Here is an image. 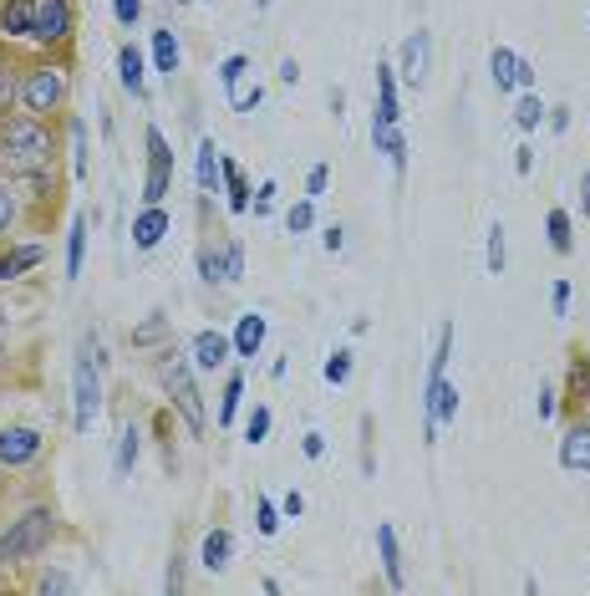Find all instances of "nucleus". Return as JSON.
<instances>
[{"mask_svg": "<svg viewBox=\"0 0 590 596\" xmlns=\"http://www.w3.org/2000/svg\"><path fill=\"white\" fill-rule=\"evenodd\" d=\"M72 174L87 179V128L82 123H72Z\"/></svg>", "mask_w": 590, "mask_h": 596, "instance_id": "obj_29", "label": "nucleus"}, {"mask_svg": "<svg viewBox=\"0 0 590 596\" xmlns=\"http://www.w3.org/2000/svg\"><path fill=\"white\" fill-rule=\"evenodd\" d=\"M280 82H301V67H295V62H290V57H285V62H280Z\"/></svg>", "mask_w": 590, "mask_h": 596, "instance_id": "obj_53", "label": "nucleus"}, {"mask_svg": "<svg viewBox=\"0 0 590 596\" xmlns=\"http://www.w3.org/2000/svg\"><path fill=\"white\" fill-rule=\"evenodd\" d=\"M285 225H290V235H306L311 225H316V209H311V199H301L290 214H285Z\"/></svg>", "mask_w": 590, "mask_h": 596, "instance_id": "obj_31", "label": "nucleus"}, {"mask_svg": "<svg viewBox=\"0 0 590 596\" xmlns=\"http://www.w3.org/2000/svg\"><path fill=\"white\" fill-rule=\"evenodd\" d=\"M229 556H234V535H229V530H209L204 546H199V561H204L209 571H224Z\"/></svg>", "mask_w": 590, "mask_h": 596, "instance_id": "obj_18", "label": "nucleus"}, {"mask_svg": "<svg viewBox=\"0 0 590 596\" xmlns=\"http://www.w3.org/2000/svg\"><path fill=\"white\" fill-rule=\"evenodd\" d=\"M158 383L168 388L173 408L184 413V423L199 433V428H204V398H199V388H194V367H189V357H184V352H163V357H158Z\"/></svg>", "mask_w": 590, "mask_h": 596, "instance_id": "obj_3", "label": "nucleus"}, {"mask_svg": "<svg viewBox=\"0 0 590 596\" xmlns=\"http://www.w3.org/2000/svg\"><path fill=\"white\" fill-rule=\"evenodd\" d=\"M163 235H168V214H163V204H148L138 220H133V245L138 250H153Z\"/></svg>", "mask_w": 590, "mask_h": 596, "instance_id": "obj_13", "label": "nucleus"}, {"mask_svg": "<svg viewBox=\"0 0 590 596\" xmlns=\"http://www.w3.org/2000/svg\"><path fill=\"white\" fill-rule=\"evenodd\" d=\"M31 265H41V250H36V245H26V250H16V255L0 260V281H16L21 270H31Z\"/></svg>", "mask_w": 590, "mask_h": 596, "instance_id": "obj_26", "label": "nucleus"}, {"mask_svg": "<svg viewBox=\"0 0 590 596\" xmlns=\"http://www.w3.org/2000/svg\"><path fill=\"white\" fill-rule=\"evenodd\" d=\"M514 169H519V174L535 169V148H514Z\"/></svg>", "mask_w": 590, "mask_h": 596, "instance_id": "obj_47", "label": "nucleus"}, {"mask_svg": "<svg viewBox=\"0 0 590 596\" xmlns=\"http://www.w3.org/2000/svg\"><path fill=\"white\" fill-rule=\"evenodd\" d=\"M173 184V153H168V138L158 128H148V184H143V199L148 204H163Z\"/></svg>", "mask_w": 590, "mask_h": 596, "instance_id": "obj_6", "label": "nucleus"}, {"mask_svg": "<svg viewBox=\"0 0 590 596\" xmlns=\"http://www.w3.org/2000/svg\"><path fill=\"white\" fill-rule=\"evenodd\" d=\"M245 72H250V62H245V57H229V62L219 67V77H224V87H229V92L245 82Z\"/></svg>", "mask_w": 590, "mask_h": 596, "instance_id": "obj_35", "label": "nucleus"}, {"mask_svg": "<svg viewBox=\"0 0 590 596\" xmlns=\"http://www.w3.org/2000/svg\"><path fill=\"white\" fill-rule=\"evenodd\" d=\"M163 337V316H153V321H143V327L133 332V342H158Z\"/></svg>", "mask_w": 590, "mask_h": 596, "instance_id": "obj_41", "label": "nucleus"}, {"mask_svg": "<svg viewBox=\"0 0 590 596\" xmlns=\"http://www.w3.org/2000/svg\"><path fill=\"white\" fill-rule=\"evenodd\" d=\"M428 51H433V36L428 31H412L407 41H402V82L412 87V92H423L428 87Z\"/></svg>", "mask_w": 590, "mask_h": 596, "instance_id": "obj_8", "label": "nucleus"}, {"mask_svg": "<svg viewBox=\"0 0 590 596\" xmlns=\"http://www.w3.org/2000/svg\"><path fill=\"white\" fill-rule=\"evenodd\" d=\"M62 92H67V77H62V72H51V67L36 72V77L26 82V102L36 107V113H51V107L62 102Z\"/></svg>", "mask_w": 590, "mask_h": 596, "instance_id": "obj_12", "label": "nucleus"}, {"mask_svg": "<svg viewBox=\"0 0 590 596\" xmlns=\"http://www.w3.org/2000/svg\"><path fill=\"white\" fill-rule=\"evenodd\" d=\"M255 515H260V535H275V530H280V510H275L270 500H260Z\"/></svg>", "mask_w": 590, "mask_h": 596, "instance_id": "obj_39", "label": "nucleus"}, {"mask_svg": "<svg viewBox=\"0 0 590 596\" xmlns=\"http://www.w3.org/2000/svg\"><path fill=\"white\" fill-rule=\"evenodd\" d=\"M280 510H285V515L295 520V515H301V510H306V500H301V495H295V490H290V495L280 500Z\"/></svg>", "mask_w": 590, "mask_h": 596, "instance_id": "obj_48", "label": "nucleus"}, {"mask_svg": "<svg viewBox=\"0 0 590 596\" xmlns=\"http://www.w3.org/2000/svg\"><path fill=\"white\" fill-rule=\"evenodd\" d=\"M41 454V433L36 428H6L0 433V464H26Z\"/></svg>", "mask_w": 590, "mask_h": 596, "instance_id": "obj_11", "label": "nucleus"}, {"mask_svg": "<svg viewBox=\"0 0 590 596\" xmlns=\"http://www.w3.org/2000/svg\"><path fill=\"white\" fill-rule=\"evenodd\" d=\"M82 250H87V220H72V235H67V281L82 276Z\"/></svg>", "mask_w": 590, "mask_h": 596, "instance_id": "obj_24", "label": "nucleus"}, {"mask_svg": "<svg viewBox=\"0 0 590 596\" xmlns=\"http://www.w3.org/2000/svg\"><path fill=\"white\" fill-rule=\"evenodd\" d=\"M346 377H351V352L326 357V383H346Z\"/></svg>", "mask_w": 590, "mask_h": 596, "instance_id": "obj_36", "label": "nucleus"}, {"mask_svg": "<svg viewBox=\"0 0 590 596\" xmlns=\"http://www.w3.org/2000/svg\"><path fill=\"white\" fill-rule=\"evenodd\" d=\"M153 67L163 77L179 72V41H173V31H153Z\"/></svg>", "mask_w": 590, "mask_h": 596, "instance_id": "obj_22", "label": "nucleus"}, {"mask_svg": "<svg viewBox=\"0 0 590 596\" xmlns=\"http://www.w3.org/2000/svg\"><path fill=\"white\" fill-rule=\"evenodd\" d=\"M489 72H494V87H499V92H509V87H535V67H529L519 51H509V46H494Z\"/></svg>", "mask_w": 590, "mask_h": 596, "instance_id": "obj_9", "label": "nucleus"}, {"mask_svg": "<svg viewBox=\"0 0 590 596\" xmlns=\"http://www.w3.org/2000/svg\"><path fill=\"white\" fill-rule=\"evenodd\" d=\"M580 214H590V174H585V184H580Z\"/></svg>", "mask_w": 590, "mask_h": 596, "instance_id": "obj_55", "label": "nucleus"}, {"mask_svg": "<svg viewBox=\"0 0 590 596\" xmlns=\"http://www.w3.org/2000/svg\"><path fill=\"white\" fill-rule=\"evenodd\" d=\"M540 118H545V102L529 92V97H519V107H514V123L529 133V128H540Z\"/></svg>", "mask_w": 590, "mask_h": 596, "instance_id": "obj_27", "label": "nucleus"}, {"mask_svg": "<svg viewBox=\"0 0 590 596\" xmlns=\"http://www.w3.org/2000/svg\"><path fill=\"white\" fill-rule=\"evenodd\" d=\"M16 97V82H11V72H0V107H6Z\"/></svg>", "mask_w": 590, "mask_h": 596, "instance_id": "obj_51", "label": "nucleus"}, {"mask_svg": "<svg viewBox=\"0 0 590 596\" xmlns=\"http://www.w3.org/2000/svg\"><path fill=\"white\" fill-rule=\"evenodd\" d=\"M341 245H346V235H341V225H331V230H326V250H331V255H336V250H341Z\"/></svg>", "mask_w": 590, "mask_h": 596, "instance_id": "obj_52", "label": "nucleus"}, {"mask_svg": "<svg viewBox=\"0 0 590 596\" xmlns=\"http://www.w3.org/2000/svg\"><path fill=\"white\" fill-rule=\"evenodd\" d=\"M326 179H331V169H326V164H316V169H311V179H306V189H311V199H316V194L326 189Z\"/></svg>", "mask_w": 590, "mask_h": 596, "instance_id": "obj_43", "label": "nucleus"}, {"mask_svg": "<svg viewBox=\"0 0 590 596\" xmlns=\"http://www.w3.org/2000/svg\"><path fill=\"white\" fill-rule=\"evenodd\" d=\"M260 342H265V316H240V327H234V352L240 357H255L260 352Z\"/></svg>", "mask_w": 590, "mask_h": 596, "instance_id": "obj_19", "label": "nucleus"}, {"mask_svg": "<svg viewBox=\"0 0 590 596\" xmlns=\"http://www.w3.org/2000/svg\"><path fill=\"white\" fill-rule=\"evenodd\" d=\"M550 245L560 255H570V214L565 209H550Z\"/></svg>", "mask_w": 590, "mask_h": 596, "instance_id": "obj_28", "label": "nucleus"}, {"mask_svg": "<svg viewBox=\"0 0 590 596\" xmlns=\"http://www.w3.org/2000/svg\"><path fill=\"white\" fill-rule=\"evenodd\" d=\"M41 591L51 596V591H72V576H62V571H51L46 581H41Z\"/></svg>", "mask_w": 590, "mask_h": 596, "instance_id": "obj_45", "label": "nucleus"}, {"mask_svg": "<svg viewBox=\"0 0 590 596\" xmlns=\"http://www.w3.org/2000/svg\"><path fill=\"white\" fill-rule=\"evenodd\" d=\"M326 454V439H321V433H306V459H321Z\"/></svg>", "mask_w": 590, "mask_h": 596, "instance_id": "obj_49", "label": "nucleus"}, {"mask_svg": "<svg viewBox=\"0 0 590 596\" xmlns=\"http://www.w3.org/2000/svg\"><path fill=\"white\" fill-rule=\"evenodd\" d=\"M402 113H397V77L387 62H377V113H372V143L377 153L392 158V169L407 164V138H402Z\"/></svg>", "mask_w": 590, "mask_h": 596, "instance_id": "obj_1", "label": "nucleus"}, {"mask_svg": "<svg viewBox=\"0 0 590 596\" xmlns=\"http://www.w3.org/2000/svg\"><path fill=\"white\" fill-rule=\"evenodd\" d=\"M504 260H509V250H504V225H494V230H489V276H504Z\"/></svg>", "mask_w": 590, "mask_h": 596, "instance_id": "obj_30", "label": "nucleus"}, {"mask_svg": "<svg viewBox=\"0 0 590 596\" xmlns=\"http://www.w3.org/2000/svg\"><path fill=\"white\" fill-rule=\"evenodd\" d=\"M550 128H555V133H565V128H570V113H565V107H555V113H550Z\"/></svg>", "mask_w": 590, "mask_h": 596, "instance_id": "obj_54", "label": "nucleus"}, {"mask_svg": "<svg viewBox=\"0 0 590 596\" xmlns=\"http://www.w3.org/2000/svg\"><path fill=\"white\" fill-rule=\"evenodd\" d=\"M255 6H260V11H265V6H270V0H255Z\"/></svg>", "mask_w": 590, "mask_h": 596, "instance_id": "obj_56", "label": "nucleus"}, {"mask_svg": "<svg viewBox=\"0 0 590 596\" xmlns=\"http://www.w3.org/2000/svg\"><path fill=\"white\" fill-rule=\"evenodd\" d=\"M260 97H265L260 87H255V92H234V113H255V107H260Z\"/></svg>", "mask_w": 590, "mask_h": 596, "instance_id": "obj_42", "label": "nucleus"}, {"mask_svg": "<svg viewBox=\"0 0 590 596\" xmlns=\"http://www.w3.org/2000/svg\"><path fill=\"white\" fill-rule=\"evenodd\" d=\"M112 16L123 21V26H133V21L143 16V0H112Z\"/></svg>", "mask_w": 590, "mask_h": 596, "instance_id": "obj_38", "label": "nucleus"}, {"mask_svg": "<svg viewBox=\"0 0 590 596\" xmlns=\"http://www.w3.org/2000/svg\"><path fill=\"white\" fill-rule=\"evenodd\" d=\"M229 347H234L229 337H219V332H199V337H194V362H199L204 372H214V367L229 362Z\"/></svg>", "mask_w": 590, "mask_h": 596, "instance_id": "obj_16", "label": "nucleus"}, {"mask_svg": "<svg viewBox=\"0 0 590 596\" xmlns=\"http://www.w3.org/2000/svg\"><path fill=\"white\" fill-rule=\"evenodd\" d=\"M219 174H224V184H229V209L245 214V209H250V184H245L240 164H234V158H219Z\"/></svg>", "mask_w": 590, "mask_h": 596, "instance_id": "obj_20", "label": "nucleus"}, {"mask_svg": "<svg viewBox=\"0 0 590 596\" xmlns=\"http://www.w3.org/2000/svg\"><path fill=\"white\" fill-rule=\"evenodd\" d=\"M270 204H275V184H260V194H255V214H270Z\"/></svg>", "mask_w": 590, "mask_h": 596, "instance_id": "obj_46", "label": "nucleus"}, {"mask_svg": "<svg viewBox=\"0 0 590 596\" xmlns=\"http://www.w3.org/2000/svg\"><path fill=\"white\" fill-rule=\"evenodd\" d=\"M117 82H123L133 97H143V57H138V46L117 51Z\"/></svg>", "mask_w": 590, "mask_h": 596, "instance_id": "obj_21", "label": "nucleus"}, {"mask_svg": "<svg viewBox=\"0 0 590 596\" xmlns=\"http://www.w3.org/2000/svg\"><path fill=\"white\" fill-rule=\"evenodd\" d=\"M560 464L565 469H590V423H575L560 439Z\"/></svg>", "mask_w": 590, "mask_h": 596, "instance_id": "obj_15", "label": "nucleus"}, {"mask_svg": "<svg viewBox=\"0 0 590 596\" xmlns=\"http://www.w3.org/2000/svg\"><path fill=\"white\" fill-rule=\"evenodd\" d=\"M51 515L46 510H26L6 535H0V566H21V561H31V556H41L46 551V540H51Z\"/></svg>", "mask_w": 590, "mask_h": 596, "instance_id": "obj_4", "label": "nucleus"}, {"mask_svg": "<svg viewBox=\"0 0 590 596\" xmlns=\"http://www.w3.org/2000/svg\"><path fill=\"white\" fill-rule=\"evenodd\" d=\"M423 408H428V444H438V439H443V428L458 418V388L448 383V377H428V398H423Z\"/></svg>", "mask_w": 590, "mask_h": 596, "instance_id": "obj_5", "label": "nucleus"}, {"mask_svg": "<svg viewBox=\"0 0 590 596\" xmlns=\"http://www.w3.org/2000/svg\"><path fill=\"white\" fill-rule=\"evenodd\" d=\"M265 433H270V408H255V413H250V423H245V439H250V444H260Z\"/></svg>", "mask_w": 590, "mask_h": 596, "instance_id": "obj_37", "label": "nucleus"}, {"mask_svg": "<svg viewBox=\"0 0 590 596\" xmlns=\"http://www.w3.org/2000/svg\"><path fill=\"white\" fill-rule=\"evenodd\" d=\"M36 6H41V0H11L6 16H0V31H6V36H31L36 31Z\"/></svg>", "mask_w": 590, "mask_h": 596, "instance_id": "obj_17", "label": "nucleus"}, {"mask_svg": "<svg viewBox=\"0 0 590 596\" xmlns=\"http://www.w3.org/2000/svg\"><path fill=\"white\" fill-rule=\"evenodd\" d=\"M72 388H77V428L87 433L92 418H97V403H102V388H97V372H92L87 342H82V362H77V372H72Z\"/></svg>", "mask_w": 590, "mask_h": 596, "instance_id": "obj_7", "label": "nucleus"}, {"mask_svg": "<svg viewBox=\"0 0 590 596\" xmlns=\"http://www.w3.org/2000/svg\"><path fill=\"white\" fill-rule=\"evenodd\" d=\"M448 357H453V327H443V332H438V352H433V367H428V377H443Z\"/></svg>", "mask_w": 590, "mask_h": 596, "instance_id": "obj_32", "label": "nucleus"}, {"mask_svg": "<svg viewBox=\"0 0 590 596\" xmlns=\"http://www.w3.org/2000/svg\"><path fill=\"white\" fill-rule=\"evenodd\" d=\"M138 439H143L138 428L117 433V474H133V464H138Z\"/></svg>", "mask_w": 590, "mask_h": 596, "instance_id": "obj_25", "label": "nucleus"}, {"mask_svg": "<svg viewBox=\"0 0 590 596\" xmlns=\"http://www.w3.org/2000/svg\"><path fill=\"white\" fill-rule=\"evenodd\" d=\"M16 220V204H11V194H0V230H6Z\"/></svg>", "mask_w": 590, "mask_h": 596, "instance_id": "obj_50", "label": "nucleus"}, {"mask_svg": "<svg viewBox=\"0 0 590 596\" xmlns=\"http://www.w3.org/2000/svg\"><path fill=\"white\" fill-rule=\"evenodd\" d=\"M240 276H245V250H240V240H234L224 250V281H240Z\"/></svg>", "mask_w": 590, "mask_h": 596, "instance_id": "obj_34", "label": "nucleus"}, {"mask_svg": "<svg viewBox=\"0 0 590 596\" xmlns=\"http://www.w3.org/2000/svg\"><path fill=\"white\" fill-rule=\"evenodd\" d=\"M194 174H199V189H204V194H214V179H219V148H214V138H204V143H199Z\"/></svg>", "mask_w": 590, "mask_h": 596, "instance_id": "obj_23", "label": "nucleus"}, {"mask_svg": "<svg viewBox=\"0 0 590 596\" xmlns=\"http://www.w3.org/2000/svg\"><path fill=\"white\" fill-rule=\"evenodd\" d=\"M550 301H555V316H565V311H570V286H565V281H555Z\"/></svg>", "mask_w": 590, "mask_h": 596, "instance_id": "obj_44", "label": "nucleus"}, {"mask_svg": "<svg viewBox=\"0 0 590 596\" xmlns=\"http://www.w3.org/2000/svg\"><path fill=\"white\" fill-rule=\"evenodd\" d=\"M67 31H72V6H67V0H41V6H36V31H31V36L62 41Z\"/></svg>", "mask_w": 590, "mask_h": 596, "instance_id": "obj_10", "label": "nucleus"}, {"mask_svg": "<svg viewBox=\"0 0 590 596\" xmlns=\"http://www.w3.org/2000/svg\"><path fill=\"white\" fill-rule=\"evenodd\" d=\"M240 398H245V383H240V377H229V388H224V403H219V423H229V418H234V408H240Z\"/></svg>", "mask_w": 590, "mask_h": 596, "instance_id": "obj_33", "label": "nucleus"}, {"mask_svg": "<svg viewBox=\"0 0 590 596\" xmlns=\"http://www.w3.org/2000/svg\"><path fill=\"white\" fill-rule=\"evenodd\" d=\"M199 270H204V281H224V255L204 250V255H199Z\"/></svg>", "mask_w": 590, "mask_h": 596, "instance_id": "obj_40", "label": "nucleus"}, {"mask_svg": "<svg viewBox=\"0 0 590 596\" xmlns=\"http://www.w3.org/2000/svg\"><path fill=\"white\" fill-rule=\"evenodd\" d=\"M46 158H51V138L41 133V123L16 118L0 133V174H36Z\"/></svg>", "mask_w": 590, "mask_h": 596, "instance_id": "obj_2", "label": "nucleus"}, {"mask_svg": "<svg viewBox=\"0 0 590 596\" xmlns=\"http://www.w3.org/2000/svg\"><path fill=\"white\" fill-rule=\"evenodd\" d=\"M377 551H382V571H387V586H407V571H402V551H397V530L392 525H377Z\"/></svg>", "mask_w": 590, "mask_h": 596, "instance_id": "obj_14", "label": "nucleus"}, {"mask_svg": "<svg viewBox=\"0 0 590 596\" xmlns=\"http://www.w3.org/2000/svg\"><path fill=\"white\" fill-rule=\"evenodd\" d=\"M173 6H184V0H173Z\"/></svg>", "mask_w": 590, "mask_h": 596, "instance_id": "obj_57", "label": "nucleus"}]
</instances>
